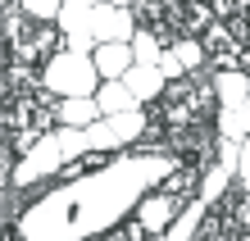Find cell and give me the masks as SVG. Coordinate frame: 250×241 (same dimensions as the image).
Wrapping results in <instances>:
<instances>
[{
  "instance_id": "6da1fadb",
  "label": "cell",
  "mask_w": 250,
  "mask_h": 241,
  "mask_svg": "<svg viewBox=\"0 0 250 241\" xmlns=\"http://www.w3.org/2000/svg\"><path fill=\"white\" fill-rule=\"evenodd\" d=\"M178 209H182V205L173 200V196L155 191V196H146V200L137 205V214H132V219H137V223H141V228L150 232V237H159V232H164L168 223H173V214H178Z\"/></svg>"
},
{
  "instance_id": "7a4b0ae2",
  "label": "cell",
  "mask_w": 250,
  "mask_h": 241,
  "mask_svg": "<svg viewBox=\"0 0 250 241\" xmlns=\"http://www.w3.org/2000/svg\"><path fill=\"white\" fill-rule=\"evenodd\" d=\"M200 177H205V169H200V164H178V169H173L164 182H159V191H164V196H173L178 205H187L191 196L200 191Z\"/></svg>"
},
{
  "instance_id": "3957f363",
  "label": "cell",
  "mask_w": 250,
  "mask_h": 241,
  "mask_svg": "<svg viewBox=\"0 0 250 241\" xmlns=\"http://www.w3.org/2000/svg\"><path fill=\"white\" fill-rule=\"evenodd\" d=\"M91 23H96V32L105 37V41H119V37L132 32V14H127V9H114V5H109V9H96Z\"/></svg>"
},
{
  "instance_id": "277c9868",
  "label": "cell",
  "mask_w": 250,
  "mask_h": 241,
  "mask_svg": "<svg viewBox=\"0 0 250 241\" xmlns=\"http://www.w3.org/2000/svg\"><path fill=\"white\" fill-rule=\"evenodd\" d=\"M127 64H132V55H127L123 41H105V46L96 50V68L105 73V78H119V73H127Z\"/></svg>"
},
{
  "instance_id": "5b68a950",
  "label": "cell",
  "mask_w": 250,
  "mask_h": 241,
  "mask_svg": "<svg viewBox=\"0 0 250 241\" xmlns=\"http://www.w3.org/2000/svg\"><path fill=\"white\" fill-rule=\"evenodd\" d=\"M5 78H9V91L14 96H37L41 87H46V82H41V68H32V64H9Z\"/></svg>"
},
{
  "instance_id": "8992f818",
  "label": "cell",
  "mask_w": 250,
  "mask_h": 241,
  "mask_svg": "<svg viewBox=\"0 0 250 241\" xmlns=\"http://www.w3.org/2000/svg\"><path fill=\"white\" fill-rule=\"evenodd\" d=\"M187 105H191V114H196V118H209V114L218 110V87L205 82V78H196V87H191Z\"/></svg>"
},
{
  "instance_id": "52a82bcc",
  "label": "cell",
  "mask_w": 250,
  "mask_h": 241,
  "mask_svg": "<svg viewBox=\"0 0 250 241\" xmlns=\"http://www.w3.org/2000/svg\"><path fill=\"white\" fill-rule=\"evenodd\" d=\"M132 23L137 27H146V32H155V27H164L168 19H164V0H132Z\"/></svg>"
},
{
  "instance_id": "ba28073f",
  "label": "cell",
  "mask_w": 250,
  "mask_h": 241,
  "mask_svg": "<svg viewBox=\"0 0 250 241\" xmlns=\"http://www.w3.org/2000/svg\"><path fill=\"white\" fill-rule=\"evenodd\" d=\"M168 55H173V64H178V68L187 73V68H196L200 59H205V46H200L196 37H178V41L168 46Z\"/></svg>"
},
{
  "instance_id": "9c48e42d",
  "label": "cell",
  "mask_w": 250,
  "mask_h": 241,
  "mask_svg": "<svg viewBox=\"0 0 250 241\" xmlns=\"http://www.w3.org/2000/svg\"><path fill=\"white\" fill-rule=\"evenodd\" d=\"M96 110H100V105H96V100H82V96H78V100H68V105H64V110H60V114H55V118H64V123H68V128H73V123H78V128H82V123H91V118H96Z\"/></svg>"
},
{
  "instance_id": "30bf717a",
  "label": "cell",
  "mask_w": 250,
  "mask_h": 241,
  "mask_svg": "<svg viewBox=\"0 0 250 241\" xmlns=\"http://www.w3.org/2000/svg\"><path fill=\"white\" fill-rule=\"evenodd\" d=\"M146 237H150V232H146V228H141L137 219H123L119 228H109V232L100 237V241H146Z\"/></svg>"
},
{
  "instance_id": "8fae6325",
  "label": "cell",
  "mask_w": 250,
  "mask_h": 241,
  "mask_svg": "<svg viewBox=\"0 0 250 241\" xmlns=\"http://www.w3.org/2000/svg\"><path fill=\"white\" fill-rule=\"evenodd\" d=\"M132 50H137V59H146V64H159V50H164V46H159V41L150 37V32H137V37H132Z\"/></svg>"
},
{
  "instance_id": "7c38bea8",
  "label": "cell",
  "mask_w": 250,
  "mask_h": 241,
  "mask_svg": "<svg viewBox=\"0 0 250 241\" xmlns=\"http://www.w3.org/2000/svg\"><path fill=\"white\" fill-rule=\"evenodd\" d=\"M55 9H60V0H23V14H27L32 23H50Z\"/></svg>"
},
{
  "instance_id": "4fadbf2b",
  "label": "cell",
  "mask_w": 250,
  "mask_h": 241,
  "mask_svg": "<svg viewBox=\"0 0 250 241\" xmlns=\"http://www.w3.org/2000/svg\"><path fill=\"white\" fill-rule=\"evenodd\" d=\"M127 105H132V96L123 91L119 82H109L105 91H100V110H127Z\"/></svg>"
},
{
  "instance_id": "5bb4252c",
  "label": "cell",
  "mask_w": 250,
  "mask_h": 241,
  "mask_svg": "<svg viewBox=\"0 0 250 241\" xmlns=\"http://www.w3.org/2000/svg\"><path fill=\"white\" fill-rule=\"evenodd\" d=\"M223 23H228V32H232L237 46H250V19L246 14H232V19H223Z\"/></svg>"
},
{
  "instance_id": "9a60e30c",
  "label": "cell",
  "mask_w": 250,
  "mask_h": 241,
  "mask_svg": "<svg viewBox=\"0 0 250 241\" xmlns=\"http://www.w3.org/2000/svg\"><path fill=\"white\" fill-rule=\"evenodd\" d=\"M237 73H246V78H250V46L237 50Z\"/></svg>"
},
{
  "instance_id": "2e32d148",
  "label": "cell",
  "mask_w": 250,
  "mask_h": 241,
  "mask_svg": "<svg viewBox=\"0 0 250 241\" xmlns=\"http://www.w3.org/2000/svg\"><path fill=\"white\" fill-rule=\"evenodd\" d=\"M9 100H14V91H9V78H5V73H0V110H5Z\"/></svg>"
},
{
  "instance_id": "e0dca14e",
  "label": "cell",
  "mask_w": 250,
  "mask_h": 241,
  "mask_svg": "<svg viewBox=\"0 0 250 241\" xmlns=\"http://www.w3.org/2000/svg\"><path fill=\"white\" fill-rule=\"evenodd\" d=\"M241 9H250V0H241Z\"/></svg>"
},
{
  "instance_id": "ac0fdd59",
  "label": "cell",
  "mask_w": 250,
  "mask_h": 241,
  "mask_svg": "<svg viewBox=\"0 0 250 241\" xmlns=\"http://www.w3.org/2000/svg\"><path fill=\"white\" fill-rule=\"evenodd\" d=\"M241 241H250V232H241Z\"/></svg>"
}]
</instances>
